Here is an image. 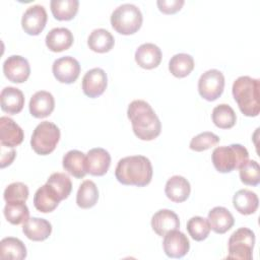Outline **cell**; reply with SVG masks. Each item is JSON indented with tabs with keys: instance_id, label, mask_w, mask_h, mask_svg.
I'll return each instance as SVG.
<instances>
[{
	"instance_id": "obj_35",
	"label": "cell",
	"mask_w": 260,
	"mask_h": 260,
	"mask_svg": "<svg viewBox=\"0 0 260 260\" xmlns=\"http://www.w3.org/2000/svg\"><path fill=\"white\" fill-rule=\"evenodd\" d=\"M47 184H49L55 190L61 200L66 199L72 190L71 180L64 173H53L48 178Z\"/></svg>"
},
{
	"instance_id": "obj_17",
	"label": "cell",
	"mask_w": 260,
	"mask_h": 260,
	"mask_svg": "<svg viewBox=\"0 0 260 260\" xmlns=\"http://www.w3.org/2000/svg\"><path fill=\"white\" fill-rule=\"evenodd\" d=\"M29 113L35 118L48 117L55 108V100L51 92L39 90L32 94L29 101Z\"/></svg>"
},
{
	"instance_id": "obj_10",
	"label": "cell",
	"mask_w": 260,
	"mask_h": 260,
	"mask_svg": "<svg viewBox=\"0 0 260 260\" xmlns=\"http://www.w3.org/2000/svg\"><path fill=\"white\" fill-rule=\"evenodd\" d=\"M3 73L11 82L22 83L26 81L30 74V66L24 57L12 55L4 61Z\"/></svg>"
},
{
	"instance_id": "obj_4",
	"label": "cell",
	"mask_w": 260,
	"mask_h": 260,
	"mask_svg": "<svg viewBox=\"0 0 260 260\" xmlns=\"http://www.w3.org/2000/svg\"><path fill=\"white\" fill-rule=\"evenodd\" d=\"M248 158L247 148L238 143L218 146L214 148L211 154L212 164L219 173H230L239 169Z\"/></svg>"
},
{
	"instance_id": "obj_39",
	"label": "cell",
	"mask_w": 260,
	"mask_h": 260,
	"mask_svg": "<svg viewBox=\"0 0 260 260\" xmlns=\"http://www.w3.org/2000/svg\"><path fill=\"white\" fill-rule=\"evenodd\" d=\"M184 0H157L158 9L166 14H173L179 11L184 5Z\"/></svg>"
},
{
	"instance_id": "obj_7",
	"label": "cell",
	"mask_w": 260,
	"mask_h": 260,
	"mask_svg": "<svg viewBox=\"0 0 260 260\" xmlns=\"http://www.w3.org/2000/svg\"><path fill=\"white\" fill-rule=\"evenodd\" d=\"M255 244V234L248 228H240L235 231L228 242V258L251 260Z\"/></svg>"
},
{
	"instance_id": "obj_32",
	"label": "cell",
	"mask_w": 260,
	"mask_h": 260,
	"mask_svg": "<svg viewBox=\"0 0 260 260\" xmlns=\"http://www.w3.org/2000/svg\"><path fill=\"white\" fill-rule=\"evenodd\" d=\"M24 202L25 201H12L5 204L3 213L11 224L17 225L24 223L29 218V210Z\"/></svg>"
},
{
	"instance_id": "obj_16",
	"label": "cell",
	"mask_w": 260,
	"mask_h": 260,
	"mask_svg": "<svg viewBox=\"0 0 260 260\" xmlns=\"http://www.w3.org/2000/svg\"><path fill=\"white\" fill-rule=\"evenodd\" d=\"M24 134L14 120L2 116L0 118V142L2 145L14 147L19 145L23 140Z\"/></svg>"
},
{
	"instance_id": "obj_6",
	"label": "cell",
	"mask_w": 260,
	"mask_h": 260,
	"mask_svg": "<svg viewBox=\"0 0 260 260\" xmlns=\"http://www.w3.org/2000/svg\"><path fill=\"white\" fill-rule=\"evenodd\" d=\"M60 139V130L52 122L43 121L34 130L30 145L36 153L47 155L57 146Z\"/></svg>"
},
{
	"instance_id": "obj_22",
	"label": "cell",
	"mask_w": 260,
	"mask_h": 260,
	"mask_svg": "<svg viewBox=\"0 0 260 260\" xmlns=\"http://www.w3.org/2000/svg\"><path fill=\"white\" fill-rule=\"evenodd\" d=\"M1 109L10 115L18 114L24 106V95L22 91L13 86H6L0 94Z\"/></svg>"
},
{
	"instance_id": "obj_11",
	"label": "cell",
	"mask_w": 260,
	"mask_h": 260,
	"mask_svg": "<svg viewBox=\"0 0 260 260\" xmlns=\"http://www.w3.org/2000/svg\"><path fill=\"white\" fill-rule=\"evenodd\" d=\"M52 71L59 82L69 84L78 78L80 65L75 58L71 56H64L54 61Z\"/></svg>"
},
{
	"instance_id": "obj_36",
	"label": "cell",
	"mask_w": 260,
	"mask_h": 260,
	"mask_svg": "<svg viewBox=\"0 0 260 260\" xmlns=\"http://www.w3.org/2000/svg\"><path fill=\"white\" fill-rule=\"evenodd\" d=\"M241 181L250 186H256L260 182V168L256 160H246L240 168Z\"/></svg>"
},
{
	"instance_id": "obj_2",
	"label": "cell",
	"mask_w": 260,
	"mask_h": 260,
	"mask_svg": "<svg viewBox=\"0 0 260 260\" xmlns=\"http://www.w3.org/2000/svg\"><path fill=\"white\" fill-rule=\"evenodd\" d=\"M152 166L144 155H130L121 158L116 167V179L123 185L143 187L150 183Z\"/></svg>"
},
{
	"instance_id": "obj_26",
	"label": "cell",
	"mask_w": 260,
	"mask_h": 260,
	"mask_svg": "<svg viewBox=\"0 0 260 260\" xmlns=\"http://www.w3.org/2000/svg\"><path fill=\"white\" fill-rule=\"evenodd\" d=\"M233 204L236 210L241 214L249 215L257 210L259 199L255 192L248 189H241L235 193Z\"/></svg>"
},
{
	"instance_id": "obj_29",
	"label": "cell",
	"mask_w": 260,
	"mask_h": 260,
	"mask_svg": "<svg viewBox=\"0 0 260 260\" xmlns=\"http://www.w3.org/2000/svg\"><path fill=\"white\" fill-rule=\"evenodd\" d=\"M99 199V190L91 180L83 181L76 194V203L80 208L87 209L94 206Z\"/></svg>"
},
{
	"instance_id": "obj_33",
	"label": "cell",
	"mask_w": 260,
	"mask_h": 260,
	"mask_svg": "<svg viewBox=\"0 0 260 260\" xmlns=\"http://www.w3.org/2000/svg\"><path fill=\"white\" fill-rule=\"evenodd\" d=\"M212 122L221 129L232 128L237 121V116L233 108L226 104H220L213 108L211 114Z\"/></svg>"
},
{
	"instance_id": "obj_25",
	"label": "cell",
	"mask_w": 260,
	"mask_h": 260,
	"mask_svg": "<svg viewBox=\"0 0 260 260\" xmlns=\"http://www.w3.org/2000/svg\"><path fill=\"white\" fill-rule=\"evenodd\" d=\"M62 165L65 171L77 179H81L87 174L86 155L80 150L67 151L63 156Z\"/></svg>"
},
{
	"instance_id": "obj_18",
	"label": "cell",
	"mask_w": 260,
	"mask_h": 260,
	"mask_svg": "<svg viewBox=\"0 0 260 260\" xmlns=\"http://www.w3.org/2000/svg\"><path fill=\"white\" fill-rule=\"evenodd\" d=\"M135 61L141 68L153 69L160 64L161 51L152 43L142 44L135 52Z\"/></svg>"
},
{
	"instance_id": "obj_9",
	"label": "cell",
	"mask_w": 260,
	"mask_h": 260,
	"mask_svg": "<svg viewBox=\"0 0 260 260\" xmlns=\"http://www.w3.org/2000/svg\"><path fill=\"white\" fill-rule=\"evenodd\" d=\"M47 19V11L43 5H31L22 15L21 26L27 35L38 36L45 28Z\"/></svg>"
},
{
	"instance_id": "obj_8",
	"label": "cell",
	"mask_w": 260,
	"mask_h": 260,
	"mask_svg": "<svg viewBox=\"0 0 260 260\" xmlns=\"http://www.w3.org/2000/svg\"><path fill=\"white\" fill-rule=\"evenodd\" d=\"M224 88V76L217 69H209L201 74L198 80L199 94L206 101L212 102L218 99Z\"/></svg>"
},
{
	"instance_id": "obj_38",
	"label": "cell",
	"mask_w": 260,
	"mask_h": 260,
	"mask_svg": "<svg viewBox=\"0 0 260 260\" xmlns=\"http://www.w3.org/2000/svg\"><path fill=\"white\" fill-rule=\"evenodd\" d=\"M3 197L6 202L26 201L28 198V188L21 182L11 183L5 188Z\"/></svg>"
},
{
	"instance_id": "obj_20",
	"label": "cell",
	"mask_w": 260,
	"mask_h": 260,
	"mask_svg": "<svg viewBox=\"0 0 260 260\" xmlns=\"http://www.w3.org/2000/svg\"><path fill=\"white\" fill-rule=\"evenodd\" d=\"M190 192V183L186 178L182 176H173L166 183L165 193L167 197L173 202H184L189 197Z\"/></svg>"
},
{
	"instance_id": "obj_28",
	"label": "cell",
	"mask_w": 260,
	"mask_h": 260,
	"mask_svg": "<svg viewBox=\"0 0 260 260\" xmlns=\"http://www.w3.org/2000/svg\"><path fill=\"white\" fill-rule=\"evenodd\" d=\"M115 44V39L112 34L105 28L93 29L87 39L89 49L96 53L109 52Z\"/></svg>"
},
{
	"instance_id": "obj_14",
	"label": "cell",
	"mask_w": 260,
	"mask_h": 260,
	"mask_svg": "<svg viewBox=\"0 0 260 260\" xmlns=\"http://www.w3.org/2000/svg\"><path fill=\"white\" fill-rule=\"evenodd\" d=\"M151 228L155 234L164 237L171 231L180 228V219L177 213L170 209H159L151 217Z\"/></svg>"
},
{
	"instance_id": "obj_12",
	"label": "cell",
	"mask_w": 260,
	"mask_h": 260,
	"mask_svg": "<svg viewBox=\"0 0 260 260\" xmlns=\"http://www.w3.org/2000/svg\"><path fill=\"white\" fill-rule=\"evenodd\" d=\"M162 248L166 255L170 258H182L190 249V242L182 232L174 230L164 236Z\"/></svg>"
},
{
	"instance_id": "obj_31",
	"label": "cell",
	"mask_w": 260,
	"mask_h": 260,
	"mask_svg": "<svg viewBox=\"0 0 260 260\" xmlns=\"http://www.w3.org/2000/svg\"><path fill=\"white\" fill-rule=\"evenodd\" d=\"M78 0H52L50 7L53 16L58 20H70L78 11Z\"/></svg>"
},
{
	"instance_id": "obj_27",
	"label": "cell",
	"mask_w": 260,
	"mask_h": 260,
	"mask_svg": "<svg viewBox=\"0 0 260 260\" xmlns=\"http://www.w3.org/2000/svg\"><path fill=\"white\" fill-rule=\"evenodd\" d=\"M26 257V248L22 241L7 237L0 242V258L3 260H22Z\"/></svg>"
},
{
	"instance_id": "obj_30",
	"label": "cell",
	"mask_w": 260,
	"mask_h": 260,
	"mask_svg": "<svg viewBox=\"0 0 260 260\" xmlns=\"http://www.w3.org/2000/svg\"><path fill=\"white\" fill-rule=\"evenodd\" d=\"M194 69V59L191 55L186 53H179L174 55L169 62L170 72L178 78L186 77Z\"/></svg>"
},
{
	"instance_id": "obj_15",
	"label": "cell",
	"mask_w": 260,
	"mask_h": 260,
	"mask_svg": "<svg viewBox=\"0 0 260 260\" xmlns=\"http://www.w3.org/2000/svg\"><path fill=\"white\" fill-rule=\"evenodd\" d=\"M111 165L110 153L102 148L95 147L86 153V170L92 176L105 175Z\"/></svg>"
},
{
	"instance_id": "obj_1",
	"label": "cell",
	"mask_w": 260,
	"mask_h": 260,
	"mask_svg": "<svg viewBox=\"0 0 260 260\" xmlns=\"http://www.w3.org/2000/svg\"><path fill=\"white\" fill-rule=\"evenodd\" d=\"M127 116L134 134L141 140H153L161 130L160 121L151 106L142 100H135L128 106Z\"/></svg>"
},
{
	"instance_id": "obj_3",
	"label": "cell",
	"mask_w": 260,
	"mask_h": 260,
	"mask_svg": "<svg viewBox=\"0 0 260 260\" xmlns=\"http://www.w3.org/2000/svg\"><path fill=\"white\" fill-rule=\"evenodd\" d=\"M259 79L250 76H240L233 83L232 91L234 99L240 111L247 117H256L259 115Z\"/></svg>"
},
{
	"instance_id": "obj_21",
	"label": "cell",
	"mask_w": 260,
	"mask_h": 260,
	"mask_svg": "<svg viewBox=\"0 0 260 260\" xmlns=\"http://www.w3.org/2000/svg\"><path fill=\"white\" fill-rule=\"evenodd\" d=\"M207 219L210 229L216 234L226 233L235 223V218L231 211L222 206H215L210 209Z\"/></svg>"
},
{
	"instance_id": "obj_37",
	"label": "cell",
	"mask_w": 260,
	"mask_h": 260,
	"mask_svg": "<svg viewBox=\"0 0 260 260\" xmlns=\"http://www.w3.org/2000/svg\"><path fill=\"white\" fill-rule=\"evenodd\" d=\"M219 142V137L209 131L199 133L190 141V148L194 151H203L216 145Z\"/></svg>"
},
{
	"instance_id": "obj_13",
	"label": "cell",
	"mask_w": 260,
	"mask_h": 260,
	"mask_svg": "<svg viewBox=\"0 0 260 260\" xmlns=\"http://www.w3.org/2000/svg\"><path fill=\"white\" fill-rule=\"evenodd\" d=\"M108 77L102 68H92L88 70L82 78V90L88 98H98L104 93L107 88Z\"/></svg>"
},
{
	"instance_id": "obj_40",
	"label": "cell",
	"mask_w": 260,
	"mask_h": 260,
	"mask_svg": "<svg viewBox=\"0 0 260 260\" xmlns=\"http://www.w3.org/2000/svg\"><path fill=\"white\" fill-rule=\"evenodd\" d=\"M0 151H1V168H5L7 166H9L14 157H15V150L13 147H9V146H5V145H2L0 146Z\"/></svg>"
},
{
	"instance_id": "obj_34",
	"label": "cell",
	"mask_w": 260,
	"mask_h": 260,
	"mask_svg": "<svg viewBox=\"0 0 260 260\" xmlns=\"http://www.w3.org/2000/svg\"><path fill=\"white\" fill-rule=\"evenodd\" d=\"M210 225L207 218L202 216H193L187 222V231L195 241L205 240L210 233Z\"/></svg>"
},
{
	"instance_id": "obj_5",
	"label": "cell",
	"mask_w": 260,
	"mask_h": 260,
	"mask_svg": "<svg viewBox=\"0 0 260 260\" xmlns=\"http://www.w3.org/2000/svg\"><path fill=\"white\" fill-rule=\"evenodd\" d=\"M141 10L134 4L124 3L119 5L111 14L113 28L121 35H132L142 24Z\"/></svg>"
},
{
	"instance_id": "obj_24",
	"label": "cell",
	"mask_w": 260,
	"mask_h": 260,
	"mask_svg": "<svg viewBox=\"0 0 260 260\" xmlns=\"http://www.w3.org/2000/svg\"><path fill=\"white\" fill-rule=\"evenodd\" d=\"M22 232L27 239L40 242L49 238L52 233V224L45 218L30 217L23 223Z\"/></svg>"
},
{
	"instance_id": "obj_23",
	"label": "cell",
	"mask_w": 260,
	"mask_h": 260,
	"mask_svg": "<svg viewBox=\"0 0 260 260\" xmlns=\"http://www.w3.org/2000/svg\"><path fill=\"white\" fill-rule=\"evenodd\" d=\"M73 35L66 27L52 28L46 36V45L52 52H62L69 49L73 44Z\"/></svg>"
},
{
	"instance_id": "obj_19",
	"label": "cell",
	"mask_w": 260,
	"mask_h": 260,
	"mask_svg": "<svg viewBox=\"0 0 260 260\" xmlns=\"http://www.w3.org/2000/svg\"><path fill=\"white\" fill-rule=\"evenodd\" d=\"M60 201L61 199L58 194L47 183L41 186L34 196V205L36 209L43 213L52 212L58 206Z\"/></svg>"
}]
</instances>
